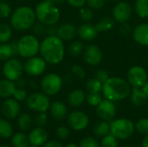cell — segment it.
<instances>
[{"label": "cell", "mask_w": 148, "mask_h": 147, "mask_svg": "<svg viewBox=\"0 0 148 147\" xmlns=\"http://www.w3.org/2000/svg\"><path fill=\"white\" fill-rule=\"evenodd\" d=\"M57 29L58 27L54 25H47L46 28V35L47 36H57Z\"/></svg>", "instance_id": "f907efd6"}, {"label": "cell", "mask_w": 148, "mask_h": 147, "mask_svg": "<svg viewBox=\"0 0 148 147\" xmlns=\"http://www.w3.org/2000/svg\"><path fill=\"white\" fill-rule=\"evenodd\" d=\"M42 147H62V144L59 143L58 141H56V140H51V141H49V142H46L43 146Z\"/></svg>", "instance_id": "816d5d0a"}, {"label": "cell", "mask_w": 148, "mask_h": 147, "mask_svg": "<svg viewBox=\"0 0 148 147\" xmlns=\"http://www.w3.org/2000/svg\"><path fill=\"white\" fill-rule=\"evenodd\" d=\"M80 147H100V145L95 139L92 137H86L81 140Z\"/></svg>", "instance_id": "60d3db41"}, {"label": "cell", "mask_w": 148, "mask_h": 147, "mask_svg": "<svg viewBox=\"0 0 148 147\" xmlns=\"http://www.w3.org/2000/svg\"><path fill=\"white\" fill-rule=\"evenodd\" d=\"M36 124L39 126H43L48 121V116L45 113H38L36 116Z\"/></svg>", "instance_id": "c3c4849f"}, {"label": "cell", "mask_w": 148, "mask_h": 147, "mask_svg": "<svg viewBox=\"0 0 148 147\" xmlns=\"http://www.w3.org/2000/svg\"><path fill=\"white\" fill-rule=\"evenodd\" d=\"M95 77L97 80H99L103 84V83H105L108 80L109 75H108V73L106 70H104V69H99V70L96 71V73L95 75Z\"/></svg>", "instance_id": "bcb514c9"}, {"label": "cell", "mask_w": 148, "mask_h": 147, "mask_svg": "<svg viewBox=\"0 0 148 147\" xmlns=\"http://www.w3.org/2000/svg\"><path fill=\"white\" fill-rule=\"evenodd\" d=\"M16 88V83L13 81L3 79L0 81V97L3 99L13 96V94Z\"/></svg>", "instance_id": "7402d4cb"}, {"label": "cell", "mask_w": 148, "mask_h": 147, "mask_svg": "<svg viewBox=\"0 0 148 147\" xmlns=\"http://www.w3.org/2000/svg\"><path fill=\"white\" fill-rule=\"evenodd\" d=\"M140 88L142 89V91L145 93V94L148 97V81L143 85V86H142V87H141V88Z\"/></svg>", "instance_id": "11a10c76"}, {"label": "cell", "mask_w": 148, "mask_h": 147, "mask_svg": "<svg viewBox=\"0 0 148 147\" xmlns=\"http://www.w3.org/2000/svg\"><path fill=\"white\" fill-rule=\"evenodd\" d=\"M47 1H49V3H51L55 4V5H57V4H62V3H63L66 0H47Z\"/></svg>", "instance_id": "9f6ffc18"}, {"label": "cell", "mask_w": 148, "mask_h": 147, "mask_svg": "<svg viewBox=\"0 0 148 147\" xmlns=\"http://www.w3.org/2000/svg\"><path fill=\"white\" fill-rule=\"evenodd\" d=\"M15 55L10 43H0V61H7Z\"/></svg>", "instance_id": "836d02e7"}, {"label": "cell", "mask_w": 148, "mask_h": 147, "mask_svg": "<svg viewBox=\"0 0 148 147\" xmlns=\"http://www.w3.org/2000/svg\"><path fill=\"white\" fill-rule=\"evenodd\" d=\"M101 146V147H118V141L112 134H107L103 137Z\"/></svg>", "instance_id": "8d00e7d4"}, {"label": "cell", "mask_w": 148, "mask_h": 147, "mask_svg": "<svg viewBox=\"0 0 148 147\" xmlns=\"http://www.w3.org/2000/svg\"><path fill=\"white\" fill-rule=\"evenodd\" d=\"M36 17L35 10L29 6H20L16 8L10 16L11 27L18 31L31 29L36 23Z\"/></svg>", "instance_id": "3957f363"}, {"label": "cell", "mask_w": 148, "mask_h": 147, "mask_svg": "<svg viewBox=\"0 0 148 147\" xmlns=\"http://www.w3.org/2000/svg\"><path fill=\"white\" fill-rule=\"evenodd\" d=\"M127 81L133 88H141L148 81L146 69L140 66H134L127 72Z\"/></svg>", "instance_id": "8fae6325"}, {"label": "cell", "mask_w": 148, "mask_h": 147, "mask_svg": "<svg viewBox=\"0 0 148 147\" xmlns=\"http://www.w3.org/2000/svg\"><path fill=\"white\" fill-rule=\"evenodd\" d=\"M79 16L82 21H84L85 23H88L94 17V10H92L88 6L87 7L83 6L79 10Z\"/></svg>", "instance_id": "e575fe53"}, {"label": "cell", "mask_w": 148, "mask_h": 147, "mask_svg": "<svg viewBox=\"0 0 148 147\" xmlns=\"http://www.w3.org/2000/svg\"><path fill=\"white\" fill-rule=\"evenodd\" d=\"M142 147H148V134L142 141Z\"/></svg>", "instance_id": "6f0895ef"}, {"label": "cell", "mask_w": 148, "mask_h": 147, "mask_svg": "<svg viewBox=\"0 0 148 147\" xmlns=\"http://www.w3.org/2000/svg\"><path fill=\"white\" fill-rule=\"evenodd\" d=\"M25 84H26L25 81L23 79H22V78H19L18 80L16 81V88H23L24 86H25Z\"/></svg>", "instance_id": "f5cc1de1"}, {"label": "cell", "mask_w": 148, "mask_h": 147, "mask_svg": "<svg viewBox=\"0 0 148 147\" xmlns=\"http://www.w3.org/2000/svg\"><path fill=\"white\" fill-rule=\"evenodd\" d=\"M48 133L42 126L34 128L28 135L29 144L36 146H43L48 140Z\"/></svg>", "instance_id": "ac0fdd59"}, {"label": "cell", "mask_w": 148, "mask_h": 147, "mask_svg": "<svg viewBox=\"0 0 148 147\" xmlns=\"http://www.w3.org/2000/svg\"><path fill=\"white\" fill-rule=\"evenodd\" d=\"M93 131L96 136L104 137L110 132V125L105 120L99 121L94 126Z\"/></svg>", "instance_id": "f546056e"}, {"label": "cell", "mask_w": 148, "mask_h": 147, "mask_svg": "<svg viewBox=\"0 0 148 147\" xmlns=\"http://www.w3.org/2000/svg\"><path fill=\"white\" fill-rule=\"evenodd\" d=\"M21 107L19 101L14 98H7L2 104V113L3 116L9 120H13L20 114Z\"/></svg>", "instance_id": "2e32d148"}, {"label": "cell", "mask_w": 148, "mask_h": 147, "mask_svg": "<svg viewBox=\"0 0 148 147\" xmlns=\"http://www.w3.org/2000/svg\"><path fill=\"white\" fill-rule=\"evenodd\" d=\"M12 29L11 25L4 23H0V43H6L10 42L13 34Z\"/></svg>", "instance_id": "4316f807"}, {"label": "cell", "mask_w": 148, "mask_h": 147, "mask_svg": "<svg viewBox=\"0 0 148 147\" xmlns=\"http://www.w3.org/2000/svg\"><path fill=\"white\" fill-rule=\"evenodd\" d=\"M122 147H130V146H122Z\"/></svg>", "instance_id": "6125c7cd"}, {"label": "cell", "mask_w": 148, "mask_h": 147, "mask_svg": "<svg viewBox=\"0 0 148 147\" xmlns=\"http://www.w3.org/2000/svg\"><path fill=\"white\" fill-rule=\"evenodd\" d=\"M36 20L45 25L56 24L60 20V10L56 5L47 0L40 2L35 8Z\"/></svg>", "instance_id": "277c9868"}, {"label": "cell", "mask_w": 148, "mask_h": 147, "mask_svg": "<svg viewBox=\"0 0 148 147\" xmlns=\"http://www.w3.org/2000/svg\"><path fill=\"white\" fill-rule=\"evenodd\" d=\"M47 68V62L42 56H32L27 58L23 64V70L31 76H38L44 73Z\"/></svg>", "instance_id": "30bf717a"}, {"label": "cell", "mask_w": 148, "mask_h": 147, "mask_svg": "<svg viewBox=\"0 0 148 147\" xmlns=\"http://www.w3.org/2000/svg\"><path fill=\"white\" fill-rule=\"evenodd\" d=\"M131 102L135 107H143L146 105L148 97L140 88H133L131 90Z\"/></svg>", "instance_id": "603a6c76"}, {"label": "cell", "mask_w": 148, "mask_h": 147, "mask_svg": "<svg viewBox=\"0 0 148 147\" xmlns=\"http://www.w3.org/2000/svg\"><path fill=\"white\" fill-rule=\"evenodd\" d=\"M135 129L137 132H139L140 134L147 135L148 134V119L147 118H142L140 119L135 125Z\"/></svg>", "instance_id": "d590c367"}, {"label": "cell", "mask_w": 148, "mask_h": 147, "mask_svg": "<svg viewBox=\"0 0 148 147\" xmlns=\"http://www.w3.org/2000/svg\"><path fill=\"white\" fill-rule=\"evenodd\" d=\"M66 1L69 3V5L75 8H82L87 3V0H66Z\"/></svg>", "instance_id": "681fc988"}, {"label": "cell", "mask_w": 148, "mask_h": 147, "mask_svg": "<svg viewBox=\"0 0 148 147\" xmlns=\"http://www.w3.org/2000/svg\"><path fill=\"white\" fill-rule=\"evenodd\" d=\"M12 14L10 5L5 1H0V18H7Z\"/></svg>", "instance_id": "f35d334b"}, {"label": "cell", "mask_w": 148, "mask_h": 147, "mask_svg": "<svg viewBox=\"0 0 148 147\" xmlns=\"http://www.w3.org/2000/svg\"><path fill=\"white\" fill-rule=\"evenodd\" d=\"M132 13V7L127 2H119L112 11L114 20L120 23L127 22L131 17Z\"/></svg>", "instance_id": "4fadbf2b"}, {"label": "cell", "mask_w": 148, "mask_h": 147, "mask_svg": "<svg viewBox=\"0 0 148 147\" xmlns=\"http://www.w3.org/2000/svg\"><path fill=\"white\" fill-rule=\"evenodd\" d=\"M106 0H87V4L92 10H100L105 4Z\"/></svg>", "instance_id": "ee69618b"}, {"label": "cell", "mask_w": 148, "mask_h": 147, "mask_svg": "<svg viewBox=\"0 0 148 147\" xmlns=\"http://www.w3.org/2000/svg\"><path fill=\"white\" fill-rule=\"evenodd\" d=\"M17 126L23 132L29 131L33 125V120L28 113H23L17 117Z\"/></svg>", "instance_id": "d4e9b609"}, {"label": "cell", "mask_w": 148, "mask_h": 147, "mask_svg": "<svg viewBox=\"0 0 148 147\" xmlns=\"http://www.w3.org/2000/svg\"><path fill=\"white\" fill-rule=\"evenodd\" d=\"M40 41L35 35H26L17 41L18 55L23 58L36 55L40 50Z\"/></svg>", "instance_id": "5b68a950"}, {"label": "cell", "mask_w": 148, "mask_h": 147, "mask_svg": "<svg viewBox=\"0 0 148 147\" xmlns=\"http://www.w3.org/2000/svg\"><path fill=\"white\" fill-rule=\"evenodd\" d=\"M102 85L103 84L95 77L87 81L86 89H87L88 93H89V94L100 93L101 91H102Z\"/></svg>", "instance_id": "d6a6232c"}, {"label": "cell", "mask_w": 148, "mask_h": 147, "mask_svg": "<svg viewBox=\"0 0 148 147\" xmlns=\"http://www.w3.org/2000/svg\"><path fill=\"white\" fill-rule=\"evenodd\" d=\"M85 47L84 44L82 41H74L72 42L68 48L69 50V54L74 57L78 56L79 55H81L82 53H83Z\"/></svg>", "instance_id": "1f68e13d"}, {"label": "cell", "mask_w": 148, "mask_h": 147, "mask_svg": "<svg viewBox=\"0 0 148 147\" xmlns=\"http://www.w3.org/2000/svg\"><path fill=\"white\" fill-rule=\"evenodd\" d=\"M10 46H11V48H12V49H13V51H14V54H15V55H18V49H17V42H16V41H13V42H10Z\"/></svg>", "instance_id": "db71d44e"}, {"label": "cell", "mask_w": 148, "mask_h": 147, "mask_svg": "<svg viewBox=\"0 0 148 147\" xmlns=\"http://www.w3.org/2000/svg\"><path fill=\"white\" fill-rule=\"evenodd\" d=\"M56 136L60 139H66L69 136V129L65 126H59L56 130Z\"/></svg>", "instance_id": "f6af8a7d"}, {"label": "cell", "mask_w": 148, "mask_h": 147, "mask_svg": "<svg viewBox=\"0 0 148 147\" xmlns=\"http://www.w3.org/2000/svg\"><path fill=\"white\" fill-rule=\"evenodd\" d=\"M129 82L120 77H109L102 85V93L107 100L111 101H123L131 94Z\"/></svg>", "instance_id": "7a4b0ae2"}, {"label": "cell", "mask_w": 148, "mask_h": 147, "mask_svg": "<svg viewBox=\"0 0 148 147\" xmlns=\"http://www.w3.org/2000/svg\"><path fill=\"white\" fill-rule=\"evenodd\" d=\"M0 147H10V146H6V145H0Z\"/></svg>", "instance_id": "91938a15"}, {"label": "cell", "mask_w": 148, "mask_h": 147, "mask_svg": "<svg viewBox=\"0 0 148 147\" xmlns=\"http://www.w3.org/2000/svg\"><path fill=\"white\" fill-rule=\"evenodd\" d=\"M62 77L55 73H50L42 77L41 81V88L43 93L49 96L57 94L62 88Z\"/></svg>", "instance_id": "ba28073f"}, {"label": "cell", "mask_w": 148, "mask_h": 147, "mask_svg": "<svg viewBox=\"0 0 148 147\" xmlns=\"http://www.w3.org/2000/svg\"><path fill=\"white\" fill-rule=\"evenodd\" d=\"M98 30L95 25L89 23H84L77 28V35L83 41H93L98 36Z\"/></svg>", "instance_id": "e0dca14e"}, {"label": "cell", "mask_w": 148, "mask_h": 147, "mask_svg": "<svg viewBox=\"0 0 148 147\" xmlns=\"http://www.w3.org/2000/svg\"><path fill=\"white\" fill-rule=\"evenodd\" d=\"M97 115L105 121L112 120L116 114V107L113 101L109 100L101 101V102L97 106L96 108Z\"/></svg>", "instance_id": "9a60e30c"}, {"label": "cell", "mask_w": 148, "mask_h": 147, "mask_svg": "<svg viewBox=\"0 0 148 147\" xmlns=\"http://www.w3.org/2000/svg\"><path fill=\"white\" fill-rule=\"evenodd\" d=\"M14 129L12 125L4 119H0V137L3 139H10L12 137Z\"/></svg>", "instance_id": "83f0119b"}, {"label": "cell", "mask_w": 148, "mask_h": 147, "mask_svg": "<svg viewBox=\"0 0 148 147\" xmlns=\"http://www.w3.org/2000/svg\"><path fill=\"white\" fill-rule=\"evenodd\" d=\"M68 123L70 128L75 131H82L85 129L88 123L89 119L88 115L82 111H74L68 116Z\"/></svg>", "instance_id": "7c38bea8"}, {"label": "cell", "mask_w": 148, "mask_h": 147, "mask_svg": "<svg viewBox=\"0 0 148 147\" xmlns=\"http://www.w3.org/2000/svg\"><path fill=\"white\" fill-rule=\"evenodd\" d=\"M66 147H80V146H77V145H75V144H69V145L66 146Z\"/></svg>", "instance_id": "680465c9"}, {"label": "cell", "mask_w": 148, "mask_h": 147, "mask_svg": "<svg viewBox=\"0 0 148 147\" xmlns=\"http://www.w3.org/2000/svg\"><path fill=\"white\" fill-rule=\"evenodd\" d=\"M120 33L123 36H130V34L132 33V27L129 23H121L120 29H119Z\"/></svg>", "instance_id": "7dc6e473"}, {"label": "cell", "mask_w": 148, "mask_h": 147, "mask_svg": "<svg viewBox=\"0 0 148 147\" xmlns=\"http://www.w3.org/2000/svg\"><path fill=\"white\" fill-rule=\"evenodd\" d=\"M134 132V122L126 118L115 120L110 124V133L116 139H126L130 138Z\"/></svg>", "instance_id": "8992f818"}, {"label": "cell", "mask_w": 148, "mask_h": 147, "mask_svg": "<svg viewBox=\"0 0 148 147\" xmlns=\"http://www.w3.org/2000/svg\"><path fill=\"white\" fill-rule=\"evenodd\" d=\"M19 1H23V0H19Z\"/></svg>", "instance_id": "03108f58"}, {"label": "cell", "mask_w": 148, "mask_h": 147, "mask_svg": "<svg viewBox=\"0 0 148 147\" xmlns=\"http://www.w3.org/2000/svg\"><path fill=\"white\" fill-rule=\"evenodd\" d=\"M0 1H6V0H0Z\"/></svg>", "instance_id": "e7e4bbea"}, {"label": "cell", "mask_w": 148, "mask_h": 147, "mask_svg": "<svg viewBox=\"0 0 148 147\" xmlns=\"http://www.w3.org/2000/svg\"><path fill=\"white\" fill-rule=\"evenodd\" d=\"M27 97H28L27 91L22 88H16L13 94V98L17 101H23L27 99Z\"/></svg>", "instance_id": "b9f144b4"}, {"label": "cell", "mask_w": 148, "mask_h": 147, "mask_svg": "<svg viewBox=\"0 0 148 147\" xmlns=\"http://www.w3.org/2000/svg\"><path fill=\"white\" fill-rule=\"evenodd\" d=\"M77 35V28L72 23H63L57 29V36L62 41H71Z\"/></svg>", "instance_id": "d6986e66"}, {"label": "cell", "mask_w": 148, "mask_h": 147, "mask_svg": "<svg viewBox=\"0 0 148 147\" xmlns=\"http://www.w3.org/2000/svg\"><path fill=\"white\" fill-rule=\"evenodd\" d=\"M52 117L57 120H62L68 114V108L66 105L62 101H55L50 105L49 107Z\"/></svg>", "instance_id": "44dd1931"}, {"label": "cell", "mask_w": 148, "mask_h": 147, "mask_svg": "<svg viewBox=\"0 0 148 147\" xmlns=\"http://www.w3.org/2000/svg\"><path fill=\"white\" fill-rule=\"evenodd\" d=\"M29 147H38V146H32V145H30Z\"/></svg>", "instance_id": "94428289"}, {"label": "cell", "mask_w": 148, "mask_h": 147, "mask_svg": "<svg viewBox=\"0 0 148 147\" xmlns=\"http://www.w3.org/2000/svg\"><path fill=\"white\" fill-rule=\"evenodd\" d=\"M134 9L136 14L141 18L148 17V0H136Z\"/></svg>", "instance_id": "4dcf8cb0"}, {"label": "cell", "mask_w": 148, "mask_h": 147, "mask_svg": "<svg viewBox=\"0 0 148 147\" xmlns=\"http://www.w3.org/2000/svg\"><path fill=\"white\" fill-rule=\"evenodd\" d=\"M46 28H47V25H45L40 22H36L34 23L31 29H32V32L34 33V35L37 36L46 35Z\"/></svg>", "instance_id": "ab89813d"}, {"label": "cell", "mask_w": 148, "mask_h": 147, "mask_svg": "<svg viewBox=\"0 0 148 147\" xmlns=\"http://www.w3.org/2000/svg\"><path fill=\"white\" fill-rule=\"evenodd\" d=\"M87 102L92 107H97L102 101V97L100 93H94V94H88L86 96Z\"/></svg>", "instance_id": "74e56055"}, {"label": "cell", "mask_w": 148, "mask_h": 147, "mask_svg": "<svg viewBox=\"0 0 148 147\" xmlns=\"http://www.w3.org/2000/svg\"><path fill=\"white\" fill-rule=\"evenodd\" d=\"M83 60L90 66H97L102 60V52L95 44H89L83 50Z\"/></svg>", "instance_id": "5bb4252c"}, {"label": "cell", "mask_w": 148, "mask_h": 147, "mask_svg": "<svg viewBox=\"0 0 148 147\" xmlns=\"http://www.w3.org/2000/svg\"><path fill=\"white\" fill-rule=\"evenodd\" d=\"M71 71L74 74V75H75L79 79H84L86 77V72H85L84 68L78 64L73 65L71 68Z\"/></svg>", "instance_id": "7bdbcfd3"}, {"label": "cell", "mask_w": 148, "mask_h": 147, "mask_svg": "<svg viewBox=\"0 0 148 147\" xmlns=\"http://www.w3.org/2000/svg\"><path fill=\"white\" fill-rule=\"evenodd\" d=\"M114 26V19L109 16H104L100 19V21L95 24L98 32H107L109 31Z\"/></svg>", "instance_id": "f1b7e54d"}, {"label": "cell", "mask_w": 148, "mask_h": 147, "mask_svg": "<svg viewBox=\"0 0 148 147\" xmlns=\"http://www.w3.org/2000/svg\"><path fill=\"white\" fill-rule=\"evenodd\" d=\"M39 53L47 63L56 65L64 58L63 41L57 36H47L40 43Z\"/></svg>", "instance_id": "6da1fadb"}, {"label": "cell", "mask_w": 148, "mask_h": 147, "mask_svg": "<svg viewBox=\"0 0 148 147\" xmlns=\"http://www.w3.org/2000/svg\"><path fill=\"white\" fill-rule=\"evenodd\" d=\"M109 1H118V0H109Z\"/></svg>", "instance_id": "be15d7a7"}, {"label": "cell", "mask_w": 148, "mask_h": 147, "mask_svg": "<svg viewBox=\"0 0 148 147\" xmlns=\"http://www.w3.org/2000/svg\"><path fill=\"white\" fill-rule=\"evenodd\" d=\"M26 101V106L36 113H45L50 107V100L45 93L36 92L29 94Z\"/></svg>", "instance_id": "52a82bcc"}, {"label": "cell", "mask_w": 148, "mask_h": 147, "mask_svg": "<svg viewBox=\"0 0 148 147\" xmlns=\"http://www.w3.org/2000/svg\"><path fill=\"white\" fill-rule=\"evenodd\" d=\"M11 144L14 147H29V138L24 133H16L11 137Z\"/></svg>", "instance_id": "484cf974"}, {"label": "cell", "mask_w": 148, "mask_h": 147, "mask_svg": "<svg viewBox=\"0 0 148 147\" xmlns=\"http://www.w3.org/2000/svg\"><path fill=\"white\" fill-rule=\"evenodd\" d=\"M134 39L142 46H148V23L137 25L133 31Z\"/></svg>", "instance_id": "ffe728a7"}, {"label": "cell", "mask_w": 148, "mask_h": 147, "mask_svg": "<svg viewBox=\"0 0 148 147\" xmlns=\"http://www.w3.org/2000/svg\"><path fill=\"white\" fill-rule=\"evenodd\" d=\"M86 100L85 93L82 89H75L71 91L68 95V102L70 106L77 107L82 106Z\"/></svg>", "instance_id": "cb8c5ba5"}, {"label": "cell", "mask_w": 148, "mask_h": 147, "mask_svg": "<svg viewBox=\"0 0 148 147\" xmlns=\"http://www.w3.org/2000/svg\"><path fill=\"white\" fill-rule=\"evenodd\" d=\"M3 75L5 79L16 81L21 78L23 73V64L17 58H10L5 61L3 66Z\"/></svg>", "instance_id": "9c48e42d"}]
</instances>
